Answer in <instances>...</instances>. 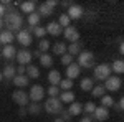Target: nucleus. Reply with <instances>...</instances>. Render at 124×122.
Listing matches in <instances>:
<instances>
[{"label": "nucleus", "mask_w": 124, "mask_h": 122, "mask_svg": "<svg viewBox=\"0 0 124 122\" xmlns=\"http://www.w3.org/2000/svg\"><path fill=\"white\" fill-rule=\"evenodd\" d=\"M0 50H2V45H0Z\"/></svg>", "instance_id": "obj_54"}, {"label": "nucleus", "mask_w": 124, "mask_h": 122, "mask_svg": "<svg viewBox=\"0 0 124 122\" xmlns=\"http://www.w3.org/2000/svg\"><path fill=\"white\" fill-rule=\"evenodd\" d=\"M63 36L66 38L68 41H71V43H78L79 41V31H78L75 27H66V28L63 30Z\"/></svg>", "instance_id": "obj_11"}, {"label": "nucleus", "mask_w": 124, "mask_h": 122, "mask_svg": "<svg viewBox=\"0 0 124 122\" xmlns=\"http://www.w3.org/2000/svg\"><path fill=\"white\" fill-rule=\"evenodd\" d=\"M25 76L28 78V79H37V78H40V68L35 65H28L25 66Z\"/></svg>", "instance_id": "obj_17"}, {"label": "nucleus", "mask_w": 124, "mask_h": 122, "mask_svg": "<svg viewBox=\"0 0 124 122\" xmlns=\"http://www.w3.org/2000/svg\"><path fill=\"white\" fill-rule=\"evenodd\" d=\"M15 69H17V74H25V66H22V65H18L17 66V68H15Z\"/></svg>", "instance_id": "obj_43"}, {"label": "nucleus", "mask_w": 124, "mask_h": 122, "mask_svg": "<svg viewBox=\"0 0 124 122\" xmlns=\"http://www.w3.org/2000/svg\"><path fill=\"white\" fill-rule=\"evenodd\" d=\"M45 3H46L48 7H51V8H55V7L58 5V2H56V0H48V2H45Z\"/></svg>", "instance_id": "obj_45"}, {"label": "nucleus", "mask_w": 124, "mask_h": 122, "mask_svg": "<svg viewBox=\"0 0 124 122\" xmlns=\"http://www.w3.org/2000/svg\"><path fill=\"white\" fill-rule=\"evenodd\" d=\"M43 109L46 111L48 114H53V115H58V114L63 111V104L58 97H48V101L43 104Z\"/></svg>", "instance_id": "obj_4"}, {"label": "nucleus", "mask_w": 124, "mask_h": 122, "mask_svg": "<svg viewBox=\"0 0 124 122\" xmlns=\"http://www.w3.org/2000/svg\"><path fill=\"white\" fill-rule=\"evenodd\" d=\"M51 51H53V55H56V56H63V55L66 53V45H65L63 41H58V43H55V45L51 46Z\"/></svg>", "instance_id": "obj_26"}, {"label": "nucleus", "mask_w": 124, "mask_h": 122, "mask_svg": "<svg viewBox=\"0 0 124 122\" xmlns=\"http://www.w3.org/2000/svg\"><path fill=\"white\" fill-rule=\"evenodd\" d=\"M12 99H13V102H15V104H18L20 107H27L28 102H30L28 93H25V91H22V89L13 91V93H12Z\"/></svg>", "instance_id": "obj_6"}, {"label": "nucleus", "mask_w": 124, "mask_h": 122, "mask_svg": "<svg viewBox=\"0 0 124 122\" xmlns=\"http://www.w3.org/2000/svg\"><path fill=\"white\" fill-rule=\"evenodd\" d=\"M38 15L40 17H50V15H53V8L48 7L46 3H41L38 8Z\"/></svg>", "instance_id": "obj_32"}, {"label": "nucleus", "mask_w": 124, "mask_h": 122, "mask_svg": "<svg viewBox=\"0 0 124 122\" xmlns=\"http://www.w3.org/2000/svg\"><path fill=\"white\" fill-rule=\"evenodd\" d=\"M38 59H40V65L43 66V68H51L53 66V56L48 55V53H41V56Z\"/></svg>", "instance_id": "obj_27"}, {"label": "nucleus", "mask_w": 124, "mask_h": 122, "mask_svg": "<svg viewBox=\"0 0 124 122\" xmlns=\"http://www.w3.org/2000/svg\"><path fill=\"white\" fill-rule=\"evenodd\" d=\"M40 20H41V17L38 15V12H33V13H30L28 18H27V22H28L30 27H38Z\"/></svg>", "instance_id": "obj_29"}, {"label": "nucleus", "mask_w": 124, "mask_h": 122, "mask_svg": "<svg viewBox=\"0 0 124 122\" xmlns=\"http://www.w3.org/2000/svg\"><path fill=\"white\" fill-rule=\"evenodd\" d=\"M104 89L106 91H119V89H121V86H123V79H121V78H117V76H109V78H108V79H106L104 81Z\"/></svg>", "instance_id": "obj_7"}, {"label": "nucleus", "mask_w": 124, "mask_h": 122, "mask_svg": "<svg viewBox=\"0 0 124 122\" xmlns=\"http://www.w3.org/2000/svg\"><path fill=\"white\" fill-rule=\"evenodd\" d=\"M15 40H17V41L20 43V46H23V48L30 46V45L33 43V36H31L30 33H27V31H25L23 28L20 30L17 35H15Z\"/></svg>", "instance_id": "obj_9"}, {"label": "nucleus", "mask_w": 124, "mask_h": 122, "mask_svg": "<svg viewBox=\"0 0 124 122\" xmlns=\"http://www.w3.org/2000/svg\"><path fill=\"white\" fill-rule=\"evenodd\" d=\"M3 81V76H2V71H0V83Z\"/></svg>", "instance_id": "obj_53"}, {"label": "nucleus", "mask_w": 124, "mask_h": 122, "mask_svg": "<svg viewBox=\"0 0 124 122\" xmlns=\"http://www.w3.org/2000/svg\"><path fill=\"white\" fill-rule=\"evenodd\" d=\"M0 53H2V56L5 58V59H13L15 55H17V48L13 46V45H5L0 50Z\"/></svg>", "instance_id": "obj_14"}, {"label": "nucleus", "mask_w": 124, "mask_h": 122, "mask_svg": "<svg viewBox=\"0 0 124 122\" xmlns=\"http://www.w3.org/2000/svg\"><path fill=\"white\" fill-rule=\"evenodd\" d=\"M109 68H111V71H114L116 74H123L124 73V61L123 59H114L109 65Z\"/></svg>", "instance_id": "obj_25"}, {"label": "nucleus", "mask_w": 124, "mask_h": 122, "mask_svg": "<svg viewBox=\"0 0 124 122\" xmlns=\"http://www.w3.org/2000/svg\"><path fill=\"white\" fill-rule=\"evenodd\" d=\"M68 18L70 20H79L85 17V8L81 7V5H76V3H73L70 8H68Z\"/></svg>", "instance_id": "obj_10"}, {"label": "nucleus", "mask_w": 124, "mask_h": 122, "mask_svg": "<svg viewBox=\"0 0 124 122\" xmlns=\"http://www.w3.org/2000/svg\"><path fill=\"white\" fill-rule=\"evenodd\" d=\"M76 65L79 66V68H94L96 63H94V55L91 53V51H88V50H85V51H79V55H78V61Z\"/></svg>", "instance_id": "obj_2"}, {"label": "nucleus", "mask_w": 124, "mask_h": 122, "mask_svg": "<svg viewBox=\"0 0 124 122\" xmlns=\"http://www.w3.org/2000/svg\"><path fill=\"white\" fill-rule=\"evenodd\" d=\"M106 94V89L103 84H98V86H93V89H91V96L93 97H103Z\"/></svg>", "instance_id": "obj_30"}, {"label": "nucleus", "mask_w": 124, "mask_h": 122, "mask_svg": "<svg viewBox=\"0 0 124 122\" xmlns=\"http://www.w3.org/2000/svg\"><path fill=\"white\" fill-rule=\"evenodd\" d=\"M93 115H94L96 121L104 122V121H108V117H109V109H106V107H103V106H96Z\"/></svg>", "instance_id": "obj_12"}, {"label": "nucleus", "mask_w": 124, "mask_h": 122, "mask_svg": "<svg viewBox=\"0 0 124 122\" xmlns=\"http://www.w3.org/2000/svg\"><path fill=\"white\" fill-rule=\"evenodd\" d=\"M2 76H3V79L12 81V79L17 76V69H15V66H13V65H7L5 68H3V71H2Z\"/></svg>", "instance_id": "obj_19"}, {"label": "nucleus", "mask_w": 124, "mask_h": 122, "mask_svg": "<svg viewBox=\"0 0 124 122\" xmlns=\"http://www.w3.org/2000/svg\"><path fill=\"white\" fill-rule=\"evenodd\" d=\"M114 104H116V107H117V111H123V109H124V99H123V97H121L117 102H114Z\"/></svg>", "instance_id": "obj_42"}, {"label": "nucleus", "mask_w": 124, "mask_h": 122, "mask_svg": "<svg viewBox=\"0 0 124 122\" xmlns=\"http://www.w3.org/2000/svg\"><path fill=\"white\" fill-rule=\"evenodd\" d=\"M3 30V18H0V31Z\"/></svg>", "instance_id": "obj_51"}, {"label": "nucleus", "mask_w": 124, "mask_h": 122, "mask_svg": "<svg viewBox=\"0 0 124 122\" xmlns=\"http://www.w3.org/2000/svg\"><path fill=\"white\" fill-rule=\"evenodd\" d=\"M79 51H81V43H79V41H78V43H71L70 46H66V53H68V55H71L73 58L78 56Z\"/></svg>", "instance_id": "obj_28"}, {"label": "nucleus", "mask_w": 124, "mask_h": 122, "mask_svg": "<svg viewBox=\"0 0 124 122\" xmlns=\"http://www.w3.org/2000/svg\"><path fill=\"white\" fill-rule=\"evenodd\" d=\"M111 68L106 63H101V65H96L93 68V79H98V81H106L109 76H111Z\"/></svg>", "instance_id": "obj_3"}, {"label": "nucleus", "mask_w": 124, "mask_h": 122, "mask_svg": "<svg viewBox=\"0 0 124 122\" xmlns=\"http://www.w3.org/2000/svg\"><path fill=\"white\" fill-rule=\"evenodd\" d=\"M45 30H46V33H50L51 36H60V35H61V31H63V28L58 25L56 22H50V23H48V27Z\"/></svg>", "instance_id": "obj_18"}, {"label": "nucleus", "mask_w": 124, "mask_h": 122, "mask_svg": "<svg viewBox=\"0 0 124 122\" xmlns=\"http://www.w3.org/2000/svg\"><path fill=\"white\" fill-rule=\"evenodd\" d=\"M79 122H93V121H91V117H89V115H86V117H81Z\"/></svg>", "instance_id": "obj_47"}, {"label": "nucleus", "mask_w": 124, "mask_h": 122, "mask_svg": "<svg viewBox=\"0 0 124 122\" xmlns=\"http://www.w3.org/2000/svg\"><path fill=\"white\" fill-rule=\"evenodd\" d=\"M58 87L63 89V91H71V87H73V81H71V79H61L60 84H58Z\"/></svg>", "instance_id": "obj_36"}, {"label": "nucleus", "mask_w": 124, "mask_h": 122, "mask_svg": "<svg viewBox=\"0 0 124 122\" xmlns=\"http://www.w3.org/2000/svg\"><path fill=\"white\" fill-rule=\"evenodd\" d=\"M5 12H7V10H5V7H3V5L0 3V18H3V15H5Z\"/></svg>", "instance_id": "obj_46"}, {"label": "nucleus", "mask_w": 124, "mask_h": 122, "mask_svg": "<svg viewBox=\"0 0 124 122\" xmlns=\"http://www.w3.org/2000/svg\"><path fill=\"white\" fill-rule=\"evenodd\" d=\"M58 99L65 104H71V102H75V93L73 91H63V93H60Z\"/></svg>", "instance_id": "obj_23"}, {"label": "nucleus", "mask_w": 124, "mask_h": 122, "mask_svg": "<svg viewBox=\"0 0 124 122\" xmlns=\"http://www.w3.org/2000/svg\"><path fill=\"white\" fill-rule=\"evenodd\" d=\"M61 89L58 86H48V97H58Z\"/></svg>", "instance_id": "obj_37"}, {"label": "nucleus", "mask_w": 124, "mask_h": 122, "mask_svg": "<svg viewBox=\"0 0 124 122\" xmlns=\"http://www.w3.org/2000/svg\"><path fill=\"white\" fill-rule=\"evenodd\" d=\"M15 59L18 61V65L22 66H28L30 63H31V59H33V56H31V51L30 50H27V48H23V50H17V55H15Z\"/></svg>", "instance_id": "obj_8"}, {"label": "nucleus", "mask_w": 124, "mask_h": 122, "mask_svg": "<svg viewBox=\"0 0 124 122\" xmlns=\"http://www.w3.org/2000/svg\"><path fill=\"white\" fill-rule=\"evenodd\" d=\"M18 5H20V10H18V12H22V13L30 15V13H33V12H35V2H31V0L22 2V3H18Z\"/></svg>", "instance_id": "obj_20"}, {"label": "nucleus", "mask_w": 124, "mask_h": 122, "mask_svg": "<svg viewBox=\"0 0 124 122\" xmlns=\"http://www.w3.org/2000/svg\"><path fill=\"white\" fill-rule=\"evenodd\" d=\"M101 106H103V107H106V109H109V107H113V106H114V99H113L111 96L104 94V96L101 97Z\"/></svg>", "instance_id": "obj_34"}, {"label": "nucleus", "mask_w": 124, "mask_h": 122, "mask_svg": "<svg viewBox=\"0 0 124 122\" xmlns=\"http://www.w3.org/2000/svg\"><path fill=\"white\" fill-rule=\"evenodd\" d=\"M50 48H51V45H50V41H48L46 38H41L38 41V51L40 53H48Z\"/></svg>", "instance_id": "obj_33"}, {"label": "nucleus", "mask_w": 124, "mask_h": 122, "mask_svg": "<svg viewBox=\"0 0 124 122\" xmlns=\"http://www.w3.org/2000/svg\"><path fill=\"white\" fill-rule=\"evenodd\" d=\"M79 74H81V68H79L75 61H73L71 65L66 66V79H71V81H73V79L78 78Z\"/></svg>", "instance_id": "obj_13"}, {"label": "nucleus", "mask_w": 124, "mask_h": 122, "mask_svg": "<svg viewBox=\"0 0 124 122\" xmlns=\"http://www.w3.org/2000/svg\"><path fill=\"white\" fill-rule=\"evenodd\" d=\"M61 5H63V7H66V8H70V7L73 5V2H63Z\"/></svg>", "instance_id": "obj_48"}, {"label": "nucleus", "mask_w": 124, "mask_h": 122, "mask_svg": "<svg viewBox=\"0 0 124 122\" xmlns=\"http://www.w3.org/2000/svg\"><path fill=\"white\" fill-rule=\"evenodd\" d=\"M58 25L61 27V28H66V27H70V23H71V20L68 18V15L66 13H61L60 15V18H58V22H56Z\"/></svg>", "instance_id": "obj_35"}, {"label": "nucleus", "mask_w": 124, "mask_h": 122, "mask_svg": "<svg viewBox=\"0 0 124 122\" xmlns=\"http://www.w3.org/2000/svg\"><path fill=\"white\" fill-rule=\"evenodd\" d=\"M94 109H96V104H94V102H91V101H89V102H86L85 106H83V111L86 112V115L93 114V112H94Z\"/></svg>", "instance_id": "obj_39"}, {"label": "nucleus", "mask_w": 124, "mask_h": 122, "mask_svg": "<svg viewBox=\"0 0 124 122\" xmlns=\"http://www.w3.org/2000/svg\"><path fill=\"white\" fill-rule=\"evenodd\" d=\"M119 53H124V46H123V40H119Z\"/></svg>", "instance_id": "obj_49"}, {"label": "nucleus", "mask_w": 124, "mask_h": 122, "mask_svg": "<svg viewBox=\"0 0 124 122\" xmlns=\"http://www.w3.org/2000/svg\"><path fill=\"white\" fill-rule=\"evenodd\" d=\"M3 25L7 27V30H8L10 33L17 35L20 30H22V25H23V17H22V13H20L18 10L8 8L5 12V15H3Z\"/></svg>", "instance_id": "obj_1"}, {"label": "nucleus", "mask_w": 124, "mask_h": 122, "mask_svg": "<svg viewBox=\"0 0 124 122\" xmlns=\"http://www.w3.org/2000/svg\"><path fill=\"white\" fill-rule=\"evenodd\" d=\"M93 79L91 78H83L81 79V83H79V87H81V91H91L93 89Z\"/></svg>", "instance_id": "obj_31"}, {"label": "nucleus", "mask_w": 124, "mask_h": 122, "mask_svg": "<svg viewBox=\"0 0 124 122\" xmlns=\"http://www.w3.org/2000/svg\"><path fill=\"white\" fill-rule=\"evenodd\" d=\"M70 122H73V121H70Z\"/></svg>", "instance_id": "obj_55"}, {"label": "nucleus", "mask_w": 124, "mask_h": 122, "mask_svg": "<svg viewBox=\"0 0 124 122\" xmlns=\"http://www.w3.org/2000/svg\"><path fill=\"white\" fill-rule=\"evenodd\" d=\"M18 115H20V117L28 115V112H27V107H20V109H18Z\"/></svg>", "instance_id": "obj_44"}, {"label": "nucleus", "mask_w": 124, "mask_h": 122, "mask_svg": "<svg viewBox=\"0 0 124 122\" xmlns=\"http://www.w3.org/2000/svg\"><path fill=\"white\" fill-rule=\"evenodd\" d=\"M13 40H15V35L13 33H10L8 30H2L0 31V45H12L13 43Z\"/></svg>", "instance_id": "obj_15"}, {"label": "nucleus", "mask_w": 124, "mask_h": 122, "mask_svg": "<svg viewBox=\"0 0 124 122\" xmlns=\"http://www.w3.org/2000/svg\"><path fill=\"white\" fill-rule=\"evenodd\" d=\"M75 59H73V56L71 55H68V53H65L63 56H61V65H65V66H68V65H71Z\"/></svg>", "instance_id": "obj_40"}, {"label": "nucleus", "mask_w": 124, "mask_h": 122, "mask_svg": "<svg viewBox=\"0 0 124 122\" xmlns=\"http://www.w3.org/2000/svg\"><path fill=\"white\" fill-rule=\"evenodd\" d=\"M12 83L17 86L18 89H23V87H27V86L30 84V79H28V78H27L25 74H22V76L17 74L15 78H13V79H12Z\"/></svg>", "instance_id": "obj_16"}, {"label": "nucleus", "mask_w": 124, "mask_h": 122, "mask_svg": "<svg viewBox=\"0 0 124 122\" xmlns=\"http://www.w3.org/2000/svg\"><path fill=\"white\" fill-rule=\"evenodd\" d=\"M45 94H46V91H45V87H43V86L33 84L31 87H30L28 99L31 101V102H40V101H43V99H45Z\"/></svg>", "instance_id": "obj_5"}, {"label": "nucleus", "mask_w": 124, "mask_h": 122, "mask_svg": "<svg viewBox=\"0 0 124 122\" xmlns=\"http://www.w3.org/2000/svg\"><path fill=\"white\" fill-rule=\"evenodd\" d=\"M31 56H35V58H40V56H41V53H40L38 50H37V51H33V53H31Z\"/></svg>", "instance_id": "obj_50"}, {"label": "nucleus", "mask_w": 124, "mask_h": 122, "mask_svg": "<svg viewBox=\"0 0 124 122\" xmlns=\"http://www.w3.org/2000/svg\"><path fill=\"white\" fill-rule=\"evenodd\" d=\"M55 122H65V121H63L61 117H56V119H55Z\"/></svg>", "instance_id": "obj_52"}, {"label": "nucleus", "mask_w": 124, "mask_h": 122, "mask_svg": "<svg viewBox=\"0 0 124 122\" xmlns=\"http://www.w3.org/2000/svg\"><path fill=\"white\" fill-rule=\"evenodd\" d=\"M41 111H43V106L38 102H28V106H27V112L30 115H38Z\"/></svg>", "instance_id": "obj_24"}, {"label": "nucleus", "mask_w": 124, "mask_h": 122, "mask_svg": "<svg viewBox=\"0 0 124 122\" xmlns=\"http://www.w3.org/2000/svg\"><path fill=\"white\" fill-rule=\"evenodd\" d=\"M58 115H60V117H61V119H63L65 122H70V121H71V115H70V114H68V111H65V109H63V111H61L60 114H58Z\"/></svg>", "instance_id": "obj_41"}, {"label": "nucleus", "mask_w": 124, "mask_h": 122, "mask_svg": "<svg viewBox=\"0 0 124 122\" xmlns=\"http://www.w3.org/2000/svg\"><path fill=\"white\" fill-rule=\"evenodd\" d=\"M81 112H83V104L76 102V101L70 104V107H68V114H70L71 117H76V115H79Z\"/></svg>", "instance_id": "obj_21"}, {"label": "nucleus", "mask_w": 124, "mask_h": 122, "mask_svg": "<svg viewBox=\"0 0 124 122\" xmlns=\"http://www.w3.org/2000/svg\"><path fill=\"white\" fill-rule=\"evenodd\" d=\"M33 35L41 40V38H45V35H46V30H45V27H35L33 28Z\"/></svg>", "instance_id": "obj_38"}, {"label": "nucleus", "mask_w": 124, "mask_h": 122, "mask_svg": "<svg viewBox=\"0 0 124 122\" xmlns=\"http://www.w3.org/2000/svg\"><path fill=\"white\" fill-rule=\"evenodd\" d=\"M60 81H61V74H60V71L51 69V71L48 73V83H50V86H58V84H60Z\"/></svg>", "instance_id": "obj_22"}]
</instances>
